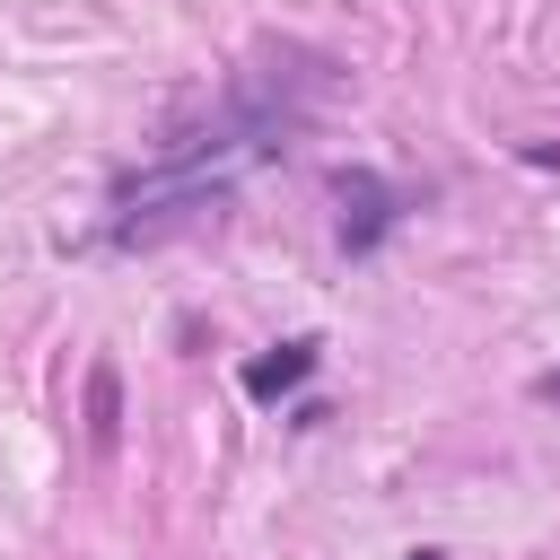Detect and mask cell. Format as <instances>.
<instances>
[{"label": "cell", "mask_w": 560, "mask_h": 560, "mask_svg": "<svg viewBox=\"0 0 560 560\" xmlns=\"http://www.w3.org/2000/svg\"><path fill=\"white\" fill-rule=\"evenodd\" d=\"M315 376V341H280V350H262L254 368H245V394L254 402H280V394H298Z\"/></svg>", "instance_id": "obj_1"}, {"label": "cell", "mask_w": 560, "mask_h": 560, "mask_svg": "<svg viewBox=\"0 0 560 560\" xmlns=\"http://www.w3.org/2000/svg\"><path fill=\"white\" fill-rule=\"evenodd\" d=\"M411 560H438V551H411Z\"/></svg>", "instance_id": "obj_5"}, {"label": "cell", "mask_w": 560, "mask_h": 560, "mask_svg": "<svg viewBox=\"0 0 560 560\" xmlns=\"http://www.w3.org/2000/svg\"><path fill=\"white\" fill-rule=\"evenodd\" d=\"M114 429H122V376H114V359H96L88 368V438L114 446Z\"/></svg>", "instance_id": "obj_3"}, {"label": "cell", "mask_w": 560, "mask_h": 560, "mask_svg": "<svg viewBox=\"0 0 560 560\" xmlns=\"http://www.w3.org/2000/svg\"><path fill=\"white\" fill-rule=\"evenodd\" d=\"M341 201H359V219H341V236H350V254H368V245L394 228V192H385L376 175H341Z\"/></svg>", "instance_id": "obj_2"}, {"label": "cell", "mask_w": 560, "mask_h": 560, "mask_svg": "<svg viewBox=\"0 0 560 560\" xmlns=\"http://www.w3.org/2000/svg\"><path fill=\"white\" fill-rule=\"evenodd\" d=\"M542 394H551V402H560V368H551V376H542Z\"/></svg>", "instance_id": "obj_4"}]
</instances>
